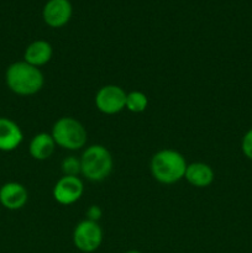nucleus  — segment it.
Here are the masks:
<instances>
[{"label": "nucleus", "instance_id": "obj_1", "mask_svg": "<svg viewBox=\"0 0 252 253\" xmlns=\"http://www.w3.org/2000/svg\"><path fill=\"white\" fill-rule=\"evenodd\" d=\"M5 82L12 93L29 96L41 90L44 84V78L40 68L31 66L25 61H20L7 67Z\"/></svg>", "mask_w": 252, "mask_h": 253}, {"label": "nucleus", "instance_id": "obj_2", "mask_svg": "<svg viewBox=\"0 0 252 253\" xmlns=\"http://www.w3.org/2000/svg\"><path fill=\"white\" fill-rule=\"evenodd\" d=\"M187 166L188 163L182 153L166 148L153 155L150 167L151 173L157 182L173 184L184 178Z\"/></svg>", "mask_w": 252, "mask_h": 253}, {"label": "nucleus", "instance_id": "obj_3", "mask_svg": "<svg viewBox=\"0 0 252 253\" xmlns=\"http://www.w3.org/2000/svg\"><path fill=\"white\" fill-rule=\"evenodd\" d=\"M111 153L103 145H91L84 150L81 157V174L90 182H101L113 170Z\"/></svg>", "mask_w": 252, "mask_h": 253}, {"label": "nucleus", "instance_id": "obj_4", "mask_svg": "<svg viewBox=\"0 0 252 253\" xmlns=\"http://www.w3.org/2000/svg\"><path fill=\"white\" fill-rule=\"evenodd\" d=\"M57 146L69 151H77L84 147L88 140V133L81 121L64 116L54 123L51 132Z\"/></svg>", "mask_w": 252, "mask_h": 253}, {"label": "nucleus", "instance_id": "obj_5", "mask_svg": "<svg viewBox=\"0 0 252 253\" xmlns=\"http://www.w3.org/2000/svg\"><path fill=\"white\" fill-rule=\"evenodd\" d=\"M103 242V230L95 221L85 219L79 222L73 231V244L81 252L91 253Z\"/></svg>", "mask_w": 252, "mask_h": 253}, {"label": "nucleus", "instance_id": "obj_6", "mask_svg": "<svg viewBox=\"0 0 252 253\" xmlns=\"http://www.w3.org/2000/svg\"><path fill=\"white\" fill-rule=\"evenodd\" d=\"M126 95L127 93L115 84L101 86L95 95L96 109L106 115H115L125 109Z\"/></svg>", "mask_w": 252, "mask_h": 253}, {"label": "nucleus", "instance_id": "obj_7", "mask_svg": "<svg viewBox=\"0 0 252 253\" xmlns=\"http://www.w3.org/2000/svg\"><path fill=\"white\" fill-rule=\"evenodd\" d=\"M84 192V184L79 177L63 175L54 184L53 199L61 205H72L78 202Z\"/></svg>", "mask_w": 252, "mask_h": 253}, {"label": "nucleus", "instance_id": "obj_8", "mask_svg": "<svg viewBox=\"0 0 252 253\" xmlns=\"http://www.w3.org/2000/svg\"><path fill=\"white\" fill-rule=\"evenodd\" d=\"M73 14V7L69 0H48L42 10L43 21L53 29H59L68 24Z\"/></svg>", "mask_w": 252, "mask_h": 253}, {"label": "nucleus", "instance_id": "obj_9", "mask_svg": "<svg viewBox=\"0 0 252 253\" xmlns=\"http://www.w3.org/2000/svg\"><path fill=\"white\" fill-rule=\"evenodd\" d=\"M29 193L22 184L7 182L0 188V204L7 210H20L26 205Z\"/></svg>", "mask_w": 252, "mask_h": 253}, {"label": "nucleus", "instance_id": "obj_10", "mask_svg": "<svg viewBox=\"0 0 252 253\" xmlns=\"http://www.w3.org/2000/svg\"><path fill=\"white\" fill-rule=\"evenodd\" d=\"M24 133L15 121L7 118H0V151L11 152L21 145Z\"/></svg>", "mask_w": 252, "mask_h": 253}, {"label": "nucleus", "instance_id": "obj_11", "mask_svg": "<svg viewBox=\"0 0 252 253\" xmlns=\"http://www.w3.org/2000/svg\"><path fill=\"white\" fill-rule=\"evenodd\" d=\"M53 54V49L49 42L44 40H36L26 47L24 53V61L35 67H41L48 63Z\"/></svg>", "mask_w": 252, "mask_h": 253}, {"label": "nucleus", "instance_id": "obj_12", "mask_svg": "<svg viewBox=\"0 0 252 253\" xmlns=\"http://www.w3.org/2000/svg\"><path fill=\"white\" fill-rule=\"evenodd\" d=\"M184 178L189 184L197 188H207L214 182V170L209 165L203 162H194L187 166Z\"/></svg>", "mask_w": 252, "mask_h": 253}, {"label": "nucleus", "instance_id": "obj_13", "mask_svg": "<svg viewBox=\"0 0 252 253\" xmlns=\"http://www.w3.org/2000/svg\"><path fill=\"white\" fill-rule=\"evenodd\" d=\"M56 146L51 133L40 132L35 135L30 141L29 152L34 160L46 161L53 155Z\"/></svg>", "mask_w": 252, "mask_h": 253}, {"label": "nucleus", "instance_id": "obj_14", "mask_svg": "<svg viewBox=\"0 0 252 253\" xmlns=\"http://www.w3.org/2000/svg\"><path fill=\"white\" fill-rule=\"evenodd\" d=\"M148 105V99L145 93L138 90H133L127 93L126 95V106L128 111L135 114L143 113L147 109Z\"/></svg>", "mask_w": 252, "mask_h": 253}, {"label": "nucleus", "instance_id": "obj_15", "mask_svg": "<svg viewBox=\"0 0 252 253\" xmlns=\"http://www.w3.org/2000/svg\"><path fill=\"white\" fill-rule=\"evenodd\" d=\"M62 172L64 175H73V177H78L81 173V158H77L74 156H69V157L64 158L62 161Z\"/></svg>", "mask_w": 252, "mask_h": 253}, {"label": "nucleus", "instance_id": "obj_16", "mask_svg": "<svg viewBox=\"0 0 252 253\" xmlns=\"http://www.w3.org/2000/svg\"><path fill=\"white\" fill-rule=\"evenodd\" d=\"M241 150L245 157L252 161V127L244 135L241 141Z\"/></svg>", "mask_w": 252, "mask_h": 253}, {"label": "nucleus", "instance_id": "obj_17", "mask_svg": "<svg viewBox=\"0 0 252 253\" xmlns=\"http://www.w3.org/2000/svg\"><path fill=\"white\" fill-rule=\"evenodd\" d=\"M101 216H103V210L98 205H90L86 210V219L90 220V221L98 222L101 219Z\"/></svg>", "mask_w": 252, "mask_h": 253}, {"label": "nucleus", "instance_id": "obj_18", "mask_svg": "<svg viewBox=\"0 0 252 253\" xmlns=\"http://www.w3.org/2000/svg\"><path fill=\"white\" fill-rule=\"evenodd\" d=\"M125 253H142V252L137 251V250H130V251H126Z\"/></svg>", "mask_w": 252, "mask_h": 253}]
</instances>
